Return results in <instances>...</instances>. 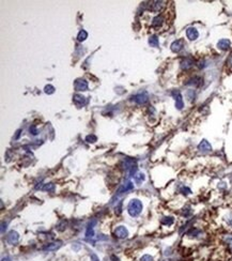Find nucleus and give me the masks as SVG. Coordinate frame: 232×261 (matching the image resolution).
I'll use <instances>...</instances> for the list:
<instances>
[{"instance_id": "nucleus-4", "label": "nucleus", "mask_w": 232, "mask_h": 261, "mask_svg": "<svg viewBox=\"0 0 232 261\" xmlns=\"http://www.w3.org/2000/svg\"><path fill=\"white\" fill-rule=\"evenodd\" d=\"M165 3L164 1H153V2L150 3V8L149 9L153 12H160L163 9L165 8Z\"/></svg>"}, {"instance_id": "nucleus-20", "label": "nucleus", "mask_w": 232, "mask_h": 261, "mask_svg": "<svg viewBox=\"0 0 232 261\" xmlns=\"http://www.w3.org/2000/svg\"><path fill=\"white\" fill-rule=\"evenodd\" d=\"M87 37H88L87 31H86V30H80L79 33H78V35H77V39H78V41H79V42H82V41H84L86 39H87Z\"/></svg>"}, {"instance_id": "nucleus-8", "label": "nucleus", "mask_w": 232, "mask_h": 261, "mask_svg": "<svg viewBox=\"0 0 232 261\" xmlns=\"http://www.w3.org/2000/svg\"><path fill=\"white\" fill-rule=\"evenodd\" d=\"M172 95H173L174 99H176V107L178 109H182L183 106H184V103H183L182 95H181L180 91H173L172 92Z\"/></svg>"}, {"instance_id": "nucleus-5", "label": "nucleus", "mask_w": 232, "mask_h": 261, "mask_svg": "<svg viewBox=\"0 0 232 261\" xmlns=\"http://www.w3.org/2000/svg\"><path fill=\"white\" fill-rule=\"evenodd\" d=\"M115 235L119 239H125L129 235V231L124 226H119L115 230Z\"/></svg>"}, {"instance_id": "nucleus-16", "label": "nucleus", "mask_w": 232, "mask_h": 261, "mask_svg": "<svg viewBox=\"0 0 232 261\" xmlns=\"http://www.w3.org/2000/svg\"><path fill=\"white\" fill-rule=\"evenodd\" d=\"M202 84V79L200 77H194L190 80H188V82H186V85L188 86H195V87H199Z\"/></svg>"}, {"instance_id": "nucleus-15", "label": "nucleus", "mask_w": 232, "mask_h": 261, "mask_svg": "<svg viewBox=\"0 0 232 261\" xmlns=\"http://www.w3.org/2000/svg\"><path fill=\"white\" fill-rule=\"evenodd\" d=\"M60 246H61V242H55V243H50V244H48L45 247H43V250H48V252H54V250H58Z\"/></svg>"}, {"instance_id": "nucleus-1", "label": "nucleus", "mask_w": 232, "mask_h": 261, "mask_svg": "<svg viewBox=\"0 0 232 261\" xmlns=\"http://www.w3.org/2000/svg\"><path fill=\"white\" fill-rule=\"evenodd\" d=\"M142 211V203L139 199H132L127 205V212L133 217L138 216Z\"/></svg>"}, {"instance_id": "nucleus-22", "label": "nucleus", "mask_w": 232, "mask_h": 261, "mask_svg": "<svg viewBox=\"0 0 232 261\" xmlns=\"http://www.w3.org/2000/svg\"><path fill=\"white\" fill-rule=\"evenodd\" d=\"M186 97H187V99L189 100V101H192V100L195 99V97H196V93H195L194 90H188V91L186 92Z\"/></svg>"}, {"instance_id": "nucleus-19", "label": "nucleus", "mask_w": 232, "mask_h": 261, "mask_svg": "<svg viewBox=\"0 0 232 261\" xmlns=\"http://www.w3.org/2000/svg\"><path fill=\"white\" fill-rule=\"evenodd\" d=\"M145 174L143 173H141V172H139V173H137V174H135V176H134V180H135V182H136V183H142V181H145Z\"/></svg>"}, {"instance_id": "nucleus-24", "label": "nucleus", "mask_w": 232, "mask_h": 261, "mask_svg": "<svg viewBox=\"0 0 232 261\" xmlns=\"http://www.w3.org/2000/svg\"><path fill=\"white\" fill-rule=\"evenodd\" d=\"M93 235H94L93 227L88 226V228H87V232H86V237H87V238H90V237H93Z\"/></svg>"}, {"instance_id": "nucleus-30", "label": "nucleus", "mask_w": 232, "mask_h": 261, "mask_svg": "<svg viewBox=\"0 0 232 261\" xmlns=\"http://www.w3.org/2000/svg\"><path fill=\"white\" fill-rule=\"evenodd\" d=\"M228 64H229L230 66H232V55L229 57V59H228Z\"/></svg>"}, {"instance_id": "nucleus-14", "label": "nucleus", "mask_w": 232, "mask_h": 261, "mask_svg": "<svg viewBox=\"0 0 232 261\" xmlns=\"http://www.w3.org/2000/svg\"><path fill=\"white\" fill-rule=\"evenodd\" d=\"M163 24H164V17L162 15H157L152 21V26L155 27V28H160Z\"/></svg>"}, {"instance_id": "nucleus-33", "label": "nucleus", "mask_w": 232, "mask_h": 261, "mask_svg": "<svg viewBox=\"0 0 232 261\" xmlns=\"http://www.w3.org/2000/svg\"><path fill=\"white\" fill-rule=\"evenodd\" d=\"M2 261H10V258L9 257H5V258L2 259Z\"/></svg>"}, {"instance_id": "nucleus-6", "label": "nucleus", "mask_w": 232, "mask_h": 261, "mask_svg": "<svg viewBox=\"0 0 232 261\" xmlns=\"http://www.w3.org/2000/svg\"><path fill=\"white\" fill-rule=\"evenodd\" d=\"M19 240V234L16 232V231H11L9 232V234L7 235V242L9 244H16Z\"/></svg>"}, {"instance_id": "nucleus-11", "label": "nucleus", "mask_w": 232, "mask_h": 261, "mask_svg": "<svg viewBox=\"0 0 232 261\" xmlns=\"http://www.w3.org/2000/svg\"><path fill=\"white\" fill-rule=\"evenodd\" d=\"M73 99H74V103H75L76 106H78V107H81V106L86 105V103H87L86 97L80 95V94H74Z\"/></svg>"}, {"instance_id": "nucleus-28", "label": "nucleus", "mask_w": 232, "mask_h": 261, "mask_svg": "<svg viewBox=\"0 0 232 261\" xmlns=\"http://www.w3.org/2000/svg\"><path fill=\"white\" fill-rule=\"evenodd\" d=\"M140 261H153V257H151L150 255H143Z\"/></svg>"}, {"instance_id": "nucleus-21", "label": "nucleus", "mask_w": 232, "mask_h": 261, "mask_svg": "<svg viewBox=\"0 0 232 261\" xmlns=\"http://www.w3.org/2000/svg\"><path fill=\"white\" fill-rule=\"evenodd\" d=\"M42 191H46V192H54L55 191V185L52 183H47L44 184L43 187H41Z\"/></svg>"}, {"instance_id": "nucleus-32", "label": "nucleus", "mask_w": 232, "mask_h": 261, "mask_svg": "<svg viewBox=\"0 0 232 261\" xmlns=\"http://www.w3.org/2000/svg\"><path fill=\"white\" fill-rule=\"evenodd\" d=\"M111 260H113V261H119V259H118L116 256H111Z\"/></svg>"}, {"instance_id": "nucleus-2", "label": "nucleus", "mask_w": 232, "mask_h": 261, "mask_svg": "<svg viewBox=\"0 0 232 261\" xmlns=\"http://www.w3.org/2000/svg\"><path fill=\"white\" fill-rule=\"evenodd\" d=\"M74 87L77 91H87L88 90V81L84 79H76Z\"/></svg>"}, {"instance_id": "nucleus-3", "label": "nucleus", "mask_w": 232, "mask_h": 261, "mask_svg": "<svg viewBox=\"0 0 232 261\" xmlns=\"http://www.w3.org/2000/svg\"><path fill=\"white\" fill-rule=\"evenodd\" d=\"M186 37L188 38V40L195 41V40H197L198 37H199V32H198L197 29L194 28V27H189V28H187V30H186Z\"/></svg>"}, {"instance_id": "nucleus-25", "label": "nucleus", "mask_w": 232, "mask_h": 261, "mask_svg": "<svg viewBox=\"0 0 232 261\" xmlns=\"http://www.w3.org/2000/svg\"><path fill=\"white\" fill-rule=\"evenodd\" d=\"M64 226H66V221H61L60 223H59L58 226H57V229H58V230H60V231H62V230H64V228H65Z\"/></svg>"}, {"instance_id": "nucleus-18", "label": "nucleus", "mask_w": 232, "mask_h": 261, "mask_svg": "<svg viewBox=\"0 0 232 261\" xmlns=\"http://www.w3.org/2000/svg\"><path fill=\"white\" fill-rule=\"evenodd\" d=\"M149 44H150L152 47L158 46V39H157L156 35H151L150 39H149Z\"/></svg>"}, {"instance_id": "nucleus-17", "label": "nucleus", "mask_w": 232, "mask_h": 261, "mask_svg": "<svg viewBox=\"0 0 232 261\" xmlns=\"http://www.w3.org/2000/svg\"><path fill=\"white\" fill-rule=\"evenodd\" d=\"M173 221H174V219H173V217H171V216L164 217V218L162 219V224L164 226H171L172 224H173Z\"/></svg>"}, {"instance_id": "nucleus-29", "label": "nucleus", "mask_w": 232, "mask_h": 261, "mask_svg": "<svg viewBox=\"0 0 232 261\" xmlns=\"http://www.w3.org/2000/svg\"><path fill=\"white\" fill-rule=\"evenodd\" d=\"M30 133L32 135H37L38 134V129H37V127L34 126V125H31L30 126Z\"/></svg>"}, {"instance_id": "nucleus-23", "label": "nucleus", "mask_w": 232, "mask_h": 261, "mask_svg": "<svg viewBox=\"0 0 232 261\" xmlns=\"http://www.w3.org/2000/svg\"><path fill=\"white\" fill-rule=\"evenodd\" d=\"M55 92V88L52 87V85H47L46 87H45V93L47 94H52Z\"/></svg>"}, {"instance_id": "nucleus-13", "label": "nucleus", "mask_w": 232, "mask_h": 261, "mask_svg": "<svg viewBox=\"0 0 232 261\" xmlns=\"http://www.w3.org/2000/svg\"><path fill=\"white\" fill-rule=\"evenodd\" d=\"M194 65V60L190 58H186L184 59L182 62H181V68H183V70H189L192 66Z\"/></svg>"}, {"instance_id": "nucleus-31", "label": "nucleus", "mask_w": 232, "mask_h": 261, "mask_svg": "<svg viewBox=\"0 0 232 261\" xmlns=\"http://www.w3.org/2000/svg\"><path fill=\"white\" fill-rule=\"evenodd\" d=\"M21 129H18V131H17V133H16V136H15V139H17V138H18V137H19V135H21Z\"/></svg>"}, {"instance_id": "nucleus-9", "label": "nucleus", "mask_w": 232, "mask_h": 261, "mask_svg": "<svg viewBox=\"0 0 232 261\" xmlns=\"http://www.w3.org/2000/svg\"><path fill=\"white\" fill-rule=\"evenodd\" d=\"M230 46H231V42L228 39H221L217 43V47L221 50H228L230 48Z\"/></svg>"}, {"instance_id": "nucleus-12", "label": "nucleus", "mask_w": 232, "mask_h": 261, "mask_svg": "<svg viewBox=\"0 0 232 261\" xmlns=\"http://www.w3.org/2000/svg\"><path fill=\"white\" fill-rule=\"evenodd\" d=\"M183 45H184L183 40H176V41H174V42L172 43L170 47H171V50L173 53H179L183 48Z\"/></svg>"}, {"instance_id": "nucleus-26", "label": "nucleus", "mask_w": 232, "mask_h": 261, "mask_svg": "<svg viewBox=\"0 0 232 261\" xmlns=\"http://www.w3.org/2000/svg\"><path fill=\"white\" fill-rule=\"evenodd\" d=\"M86 140H87L88 142H95L96 136H94V135H88V136L86 137Z\"/></svg>"}, {"instance_id": "nucleus-27", "label": "nucleus", "mask_w": 232, "mask_h": 261, "mask_svg": "<svg viewBox=\"0 0 232 261\" xmlns=\"http://www.w3.org/2000/svg\"><path fill=\"white\" fill-rule=\"evenodd\" d=\"M181 193L184 194V195H189L190 193H192V191H190L189 188L186 187V186H184V187L181 188Z\"/></svg>"}, {"instance_id": "nucleus-7", "label": "nucleus", "mask_w": 232, "mask_h": 261, "mask_svg": "<svg viewBox=\"0 0 232 261\" xmlns=\"http://www.w3.org/2000/svg\"><path fill=\"white\" fill-rule=\"evenodd\" d=\"M149 100L148 97V94L143 92V93H139V94H136L135 97H133V101L136 102L137 104H145L147 103Z\"/></svg>"}, {"instance_id": "nucleus-10", "label": "nucleus", "mask_w": 232, "mask_h": 261, "mask_svg": "<svg viewBox=\"0 0 232 261\" xmlns=\"http://www.w3.org/2000/svg\"><path fill=\"white\" fill-rule=\"evenodd\" d=\"M198 149H199L201 152H210V151L212 150V147L211 145H210V142L208 140H205V139H203V140L201 141L199 144V146H198Z\"/></svg>"}]
</instances>
